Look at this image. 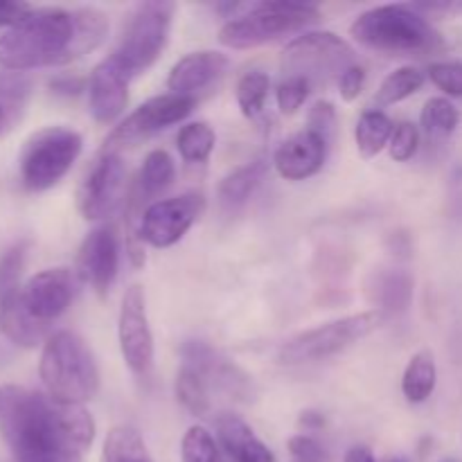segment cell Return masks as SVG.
<instances>
[{"mask_svg": "<svg viewBox=\"0 0 462 462\" xmlns=\"http://www.w3.org/2000/svg\"><path fill=\"white\" fill-rule=\"evenodd\" d=\"M39 374L48 397L59 404L81 406L97 395L99 370L93 352L84 338L66 329L45 341Z\"/></svg>", "mask_w": 462, "mask_h": 462, "instance_id": "cell-4", "label": "cell"}, {"mask_svg": "<svg viewBox=\"0 0 462 462\" xmlns=\"http://www.w3.org/2000/svg\"><path fill=\"white\" fill-rule=\"evenodd\" d=\"M393 126L391 117L382 111H365L364 116L359 117L356 122V131H355V138H356V149H359L361 158L370 161L374 158L377 153H382V149L391 143L393 138Z\"/></svg>", "mask_w": 462, "mask_h": 462, "instance_id": "cell-25", "label": "cell"}, {"mask_svg": "<svg viewBox=\"0 0 462 462\" xmlns=\"http://www.w3.org/2000/svg\"><path fill=\"white\" fill-rule=\"evenodd\" d=\"M180 458L183 462H226L215 438L203 427L188 429L180 442Z\"/></svg>", "mask_w": 462, "mask_h": 462, "instance_id": "cell-33", "label": "cell"}, {"mask_svg": "<svg viewBox=\"0 0 462 462\" xmlns=\"http://www.w3.org/2000/svg\"><path fill=\"white\" fill-rule=\"evenodd\" d=\"M171 180H174V161L162 149H153L144 158L135 189H138L144 201V199L158 197L161 192H165L171 185Z\"/></svg>", "mask_w": 462, "mask_h": 462, "instance_id": "cell-27", "label": "cell"}, {"mask_svg": "<svg viewBox=\"0 0 462 462\" xmlns=\"http://www.w3.org/2000/svg\"><path fill=\"white\" fill-rule=\"evenodd\" d=\"M310 90L311 84L307 79H302V77H287V79L278 86V95H275V97H278L280 113L293 116V113L305 104Z\"/></svg>", "mask_w": 462, "mask_h": 462, "instance_id": "cell-35", "label": "cell"}, {"mask_svg": "<svg viewBox=\"0 0 462 462\" xmlns=\"http://www.w3.org/2000/svg\"><path fill=\"white\" fill-rule=\"evenodd\" d=\"M203 208H206V201L201 194H183V197L152 203L144 208L140 217L143 242L156 248L174 246L201 217Z\"/></svg>", "mask_w": 462, "mask_h": 462, "instance_id": "cell-12", "label": "cell"}, {"mask_svg": "<svg viewBox=\"0 0 462 462\" xmlns=\"http://www.w3.org/2000/svg\"><path fill=\"white\" fill-rule=\"evenodd\" d=\"M271 79L266 72L251 70L237 81V104L244 117H257L264 108Z\"/></svg>", "mask_w": 462, "mask_h": 462, "instance_id": "cell-31", "label": "cell"}, {"mask_svg": "<svg viewBox=\"0 0 462 462\" xmlns=\"http://www.w3.org/2000/svg\"><path fill=\"white\" fill-rule=\"evenodd\" d=\"M176 147L183 161L206 162L215 149V131L206 122H192L185 125L176 135Z\"/></svg>", "mask_w": 462, "mask_h": 462, "instance_id": "cell-30", "label": "cell"}, {"mask_svg": "<svg viewBox=\"0 0 462 462\" xmlns=\"http://www.w3.org/2000/svg\"><path fill=\"white\" fill-rule=\"evenodd\" d=\"M0 436L18 462L77 460L95 440L84 406L59 404L23 386L0 388Z\"/></svg>", "mask_w": 462, "mask_h": 462, "instance_id": "cell-1", "label": "cell"}, {"mask_svg": "<svg viewBox=\"0 0 462 462\" xmlns=\"http://www.w3.org/2000/svg\"><path fill=\"white\" fill-rule=\"evenodd\" d=\"M174 3H143L131 12L122 30L120 43L111 54L131 77L149 70L170 41Z\"/></svg>", "mask_w": 462, "mask_h": 462, "instance_id": "cell-7", "label": "cell"}, {"mask_svg": "<svg viewBox=\"0 0 462 462\" xmlns=\"http://www.w3.org/2000/svg\"><path fill=\"white\" fill-rule=\"evenodd\" d=\"M25 244H16L0 257V302L9 300L16 293H21V275L25 269Z\"/></svg>", "mask_w": 462, "mask_h": 462, "instance_id": "cell-34", "label": "cell"}, {"mask_svg": "<svg viewBox=\"0 0 462 462\" xmlns=\"http://www.w3.org/2000/svg\"><path fill=\"white\" fill-rule=\"evenodd\" d=\"M59 462H77V460H59Z\"/></svg>", "mask_w": 462, "mask_h": 462, "instance_id": "cell-47", "label": "cell"}, {"mask_svg": "<svg viewBox=\"0 0 462 462\" xmlns=\"http://www.w3.org/2000/svg\"><path fill=\"white\" fill-rule=\"evenodd\" d=\"M424 134L431 140H447L460 125V113L447 97H431L420 116Z\"/></svg>", "mask_w": 462, "mask_h": 462, "instance_id": "cell-28", "label": "cell"}, {"mask_svg": "<svg viewBox=\"0 0 462 462\" xmlns=\"http://www.w3.org/2000/svg\"><path fill=\"white\" fill-rule=\"evenodd\" d=\"M438 368L436 359L429 350H420L418 355L411 356L409 365L402 377V393L411 404H422L436 391Z\"/></svg>", "mask_w": 462, "mask_h": 462, "instance_id": "cell-24", "label": "cell"}, {"mask_svg": "<svg viewBox=\"0 0 462 462\" xmlns=\"http://www.w3.org/2000/svg\"><path fill=\"white\" fill-rule=\"evenodd\" d=\"M228 57L221 52H215V50H201V52L185 54L170 70L167 88L174 95L194 97V93L215 84L228 70Z\"/></svg>", "mask_w": 462, "mask_h": 462, "instance_id": "cell-19", "label": "cell"}, {"mask_svg": "<svg viewBox=\"0 0 462 462\" xmlns=\"http://www.w3.org/2000/svg\"><path fill=\"white\" fill-rule=\"evenodd\" d=\"M391 462H406V460H391Z\"/></svg>", "mask_w": 462, "mask_h": 462, "instance_id": "cell-49", "label": "cell"}, {"mask_svg": "<svg viewBox=\"0 0 462 462\" xmlns=\"http://www.w3.org/2000/svg\"><path fill=\"white\" fill-rule=\"evenodd\" d=\"M176 397L183 404V409L192 415H206L210 411V397H208V386L192 368L183 365L176 377Z\"/></svg>", "mask_w": 462, "mask_h": 462, "instance_id": "cell-32", "label": "cell"}, {"mask_svg": "<svg viewBox=\"0 0 462 462\" xmlns=\"http://www.w3.org/2000/svg\"><path fill=\"white\" fill-rule=\"evenodd\" d=\"M34 7L25 3H0V27H14Z\"/></svg>", "mask_w": 462, "mask_h": 462, "instance_id": "cell-41", "label": "cell"}, {"mask_svg": "<svg viewBox=\"0 0 462 462\" xmlns=\"http://www.w3.org/2000/svg\"><path fill=\"white\" fill-rule=\"evenodd\" d=\"M365 293L370 302L379 307V314L400 316L413 300V278L406 271H374L365 282Z\"/></svg>", "mask_w": 462, "mask_h": 462, "instance_id": "cell-21", "label": "cell"}, {"mask_svg": "<svg viewBox=\"0 0 462 462\" xmlns=\"http://www.w3.org/2000/svg\"><path fill=\"white\" fill-rule=\"evenodd\" d=\"M382 323L379 311H365V314L346 316L341 320H332L320 328L307 329L298 337L289 338L280 347V361L287 365L314 364V361H325L338 352L347 350L350 346L359 343L361 338L368 337Z\"/></svg>", "mask_w": 462, "mask_h": 462, "instance_id": "cell-8", "label": "cell"}, {"mask_svg": "<svg viewBox=\"0 0 462 462\" xmlns=\"http://www.w3.org/2000/svg\"><path fill=\"white\" fill-rule=\"evenodd\" d=\"M117 266H120V242L111 226H102L88 233L77 255V273L81 282L90 284L99 296L116 282Z\"/></svg>", "mask_w": 462, "mask_h": 462, "instance_id": "cell-16", "label": "cell"}, {"mask_svg": "<svg viewBox=\"0 0 462 462\" xmlns=\"http://www.w3.org/2000/svg\"><path fill=\"white\" fill-rule=\"evenodd\" d=\"M429 77L433 84L447 93L449 97H462V63L458 61H442L431 63Z\"/></svg>", "mask_w": 462, "mask_h": 462, "instance_id": "cell-37", "label": "cell"}, {"mask_svg": "<svg viewBox=\"0 0 462 462\" xmlns=\"http://www.w3.org/2000/svg\"><path fill=\"white\" fill-rule=\"evenodd\" d=\"M328 147L329 143L323 135L305 129L280 144L273 156V165L282 179L305 180L310 176L319 174L320 167L325 165Z\"/></svg>", "mask_w": 462, "mask_h": 462, "instance_id": "cell-18", "label": "cell"}, {"mask_svg": "<svg viewBox=\"0 0 462 462\" xmlns=\"http://www.w3.org/2000/svg\"><path fill=\"white\" fill-rule=\"evenodd\" d=\"M454 9H460V12H462V3L460 5H454Z\"/></svg>", "mask_w": 462, "mask_h": 462, "instance_id": "cell-46", "label": "cell"}, {"mask_svg": "<svg viewBox=\"0 0 462 462\" xmlns=\"http://www.w3.org/2000/svg\"><path fill=\"white\" fill-rule=\"evenodd\" d=\"M300 427L310 429V431H319V429L325 427V418L320 413H316V411H305L300 415Z\"/></svg>", "mask_w": 462, "mask_h": 462, "instance_id": "cell-43", "label": "cell"}, {"mask_svg": "<svg viewBox=\"0 0 462 462\" xmlns=\"http://www.w3.org/2000/svg\"><path fill=\"white\" fill-rule=\"evenodd\" d=\"M102 462H153L149 456L147 445H144V438L140 436L138 429L120 427L111 429L104 442L102 451Z\"/></svg>", "mask_w": 462, "mask_h": 462, "instance_id": "cell-26", "label": "cell"}, {"mask_svg": "<svg viewBox=\"0 0 462 462\" xmlns=\"http://www.w3.org/2000/svg\"><path fill=\"white\" fill-rule=\"evenodd\" d=\"M289 451H291V456L298 462H323L325 458L323 447L314 438L305 436V433L302 436H293L289 440Z\"/></svg>", "mask_w": 462, "mask_h": 462, "instance_id": "cell-39", "label": "cell"}, {"mask_svg": "<svg viewBox=\"0 0 462 462\" xmlns=\"http://www.w3.org/2000/svg\"><path fill=\"white\" fill-rule=\"evenodd\" d=\"M365 84V70L361 66H350L341 77H338V88H341V97L346 102H355L361 95Z\"/></svg>", "mask_w": 462, "mask_h": 462, "instance_id": "cell-40", "label": "cell"}, {"mask_svg": "<svg viewBox=\"0 0 462 462\" xmlns=\"http://www.w3.org/2000/svg\"><path fill=\"white\" fill-rule=\"evenodd\" d=\"M266 171H269V162L264 158H257V161L246 162L244 167H237L235 171H230L219 185V199L226 208H239L251 199V194L264 180Z\"/></svg>", "mask_w": 462, "mask_h": 462, "instance_id": "cell-23", "label": "cell"}, {"mask_svg": "<svg viewBox=\"0 0 462 462\" xmlns=\"http://www.w3.org/2000/svg\"><path fill=\"white\" fill-rule=\"evenodd\" d=\"M194 106H197V97L174 93L156 95V97L147 99L140 108H135L120 126L113 129V134L104 143V152L117 153V149L134 147L156 131L167 129V126L188 117Z\"/></svg>", "mask_w": 462, "mask_h": 462, "instance_id": "cell-10", "label": "cell"}, {"mask_svg": "<svg viewBox=\"0 0 462 462\" xmlns=\"http://www.w3.org/2000/svg\"><path fill=\"white\" fill-rule=\"evenodd\" d=\"M84 140L68 126H45L27 138L18 161L21 180L30 192H45L70 171Z\"/></svg>", "mask_w": 462, "mask_h": 462, "instance_id": "cell-6", "label": "cell"}, {"mask_svg": "<svg viewBox=\"0 0 462 462\" xmlns=\"http://www.w3.org/2000/svg\"><path fill=\"white\" fill-rule=\"evenodd\" d=\"M108 18L99 9H32L18 25L0 36L5 70L66 66L102 45Z\"/></svg>", "mask_w": 462, "mask_h": 462, "instance_id": "cell-2", "label": "cell"}, {"mask_svg": "<svg viewBox=\"0 0 462 462\" xmlns=\"http://www.w3.org/2000/svg\"><path fill=\"white\" fill-rule=\"evenodd\" d=\"M355 41L383 54H427L442 48V39L413 5H382L361 14L350 27Z\"/></svg>", "mask_w": 462, "mask_h": 462, "instance_id": "cell-3", "label": "cell"}, {"mask_svg": "<svg viewBox=\"0 0 462 462\" xmlns=\"http://www.w3.org/2000/svg\"><path fill=\"white\" fill-rule=\"evenodd\" d=\"M185 365L192 368L199 377L206 382V386H215L224 391L226 395L235 397V400H251L253 397V382L239 365L226 359L217 350H212L208 343L203 341H188L180 347Z\"/></svg>", "mask_w": 462, "mask_h": 462, "instance_id": "cell-15", "label": "cell"}, {"mask_svg": "<svg viewBox=\"0 0 462 462\" xmlns=\"http://www.w3.org/2000/svg\"><path fill=\"white\" fill-rule=\"evenodd\" d=\"M282 66L289 77H302L310 84H328L355 66V52L332 32H307L287 45Z\"/></svg>", "mask_w": 462, "mask_h": 462, "instance_id": "cell-9", "label": "cell"}, {"mask_svg": "<svg viewBox=\"0 0 462 462\" xmlns=\"http://www.w3.org/2000/svg\"><path fill=\"white\" fill-rule=\"evenodd\" d=\"M319 7L310 3H260L251 5L246 14L233 16L219 32V41L226 48L248 50L264 45L280 36L293 34L319 21Z\"/></svg>", "mask_w": 462, "mask_h": 462, "instance_id": "cell-5", "label": "cell"}, {"mask_svg": "<svg viewBox=\"0 0 462 462\" xmlns=\"http://www.w3.org/2000/svg\"><path fill=\"white\" fill-rule=\"evenodd\" d=\"M75 293L77 278L70 269H48L23 284L21 300L32 319L50 325L70 307Z\"/></svg>", "mask_w": 462, "mask_h": 462, "instance_id": "cell-14", "label": "cell"}, {"mask_svg": "<svg viewBox=\"0 0 462 462\" xmlns=\"http://www.w3.org/2000/svg\"><path fill=\"white\" fill-rule=\"evenodd\" d=\"M217 436H219V442L226 449V454L235 462H278L273 451L237 415H221L217 420Z\"/></svg>", "mask_w": 462, "mask_h": 462, "instance_id": "cell-20", "label": "cell"}, {"mask_svg": "<svg viewBox=\"0 0 462 462\" xmlns=\"http://www.w3.org/2000/svg\"><path fill=\"white\" fill-rule=\"evenodd\" d=\"M5 126H7V111H5V106L0 104V134L5 131Z\"/></svg>", "mask_w": 462, "mask_h": 462, "instance_id": "cell-45", "label": "cell"}, {"mask_svg": "<svg viewBox=\"0 0 462 462\" xmlns=\"http://www.w3.org/2000/svg\"><path fill=\"white\" fill-rule=\"evenodd\" d=\"M134 77L113 57L93 68L88 79L90 113L99 125H111L125 113L129 102V81Z\"/></svg>", "mask_w": 462, "mask_h": 462, "instance_id": "cell-17", "label": "cell"}, {"mask_svg": "<svg viewBox=\"0 0 462 462\" xmlns=\"http://www.w3.org/2000/svg\"><path fill=\"white\" fill-rule=\"evenodd\" d=\"M125 162L120 153L104 152L93 167L88 170L86 179L81 180L77 192V208L81 217L88 221L104 219L116 210L125 192Z\"/></svg>", "mask_w": 462, "mask_h": 462, "instance_id": "cell-13", "label": "cell"}, {"mask_svg": "<svg viewBox=\"0 0 462 462\" xmlns=\"http://www.w3.org/2000/svg\"><path fill=\"white\" fill-rule=\"evenodd\" d=\"M50 86H52L54 93L79 95L81 90H84V79H79V77H59V79H54Z\"/></svg>", "mask_w": 462, "mask_h": 462, "instance_id": "cell-42", "label": "cell"}, {"mask_svg": "<svg viewBox=\"0 0 462 462\" xmlns=\"http://www.w3.org/2000/svg\"><path fill=\"white\" fill-rule=\"evenodd\" d=\"M50 325L39 323L23 307L21 293L0 302V332L18 347H36L48 337Z\"/></svg>", "mask_w": 462, "mask_h": 462, "instance_id": "cell-22", "label": "cell"}, {"mask_svg": "<svg viewBox=\"0 0 462 462\" xmlns=\"http://www.w3.org/2000/svg\"><path fill=\"white\" fill-rule=\"evenodd\" d=\"M442 462H458V460H442Z\"/></svg>", "mask_w": 462, "mask_h": 462, "instance_id": "cell-48", "label": "cell"}, {"mask_svg": "<svg viewBox=\"0 0 462 462\" xmlns=\"http://www.w3.org/2000/svg\"><path fill=\"white\" fill-rule=\"evenodd\" d=\"M307 122H310L307 129L323 135V138L329 143V135H332L334 125H337V108H334L329 102H316L314 106H311Z\"/></svg>", "mask_w": 462, "mask_h": 462, "instance_id": "cell-38", "label": "cell"}, {"mask_svg": "<svg viewBox=\"0 0 462 462\" xmlns=\"http://www.w3.org/2000/svg\"><path fill=\"white\" fill-rule=\"evenodd\" d=\"M420 147V131L411 122H400L393 131L391 138V156L393 161L406 162L418 153Z\"/></svg>", "mask_w": 462, "mask_h": 462, "instance_id": "cell-36", "label": "cell"}, {"mask_svg": "<svg viewBox=\"0 0 462 462\" xmlns=\"http://www.w3.org/2000/svg\"><path fill=\"white\" fill-rule=\"evenodd\" d=\"M422 86H424V72H420L418 68L413 66L397 68L395 72H391V75L382 81L377 95H374V104H377V106H393V104L402 102V99L418 93Z\"/></svg>", "mask_w": 462, "mask_h": 462, "instance_id": "cell-29", "label": "cell"}, {"mask_svg": "<svg viewBox=\"0 0 462 462\" xmlns=\"http://www.w3.org/2000/svg\"><path fill=\"white\" fill-rule=\"evenodd\" d=\"M346 462H374V456L368 447H352L346 454Z\"/></svg>", "mask_w": 462, "mask_h": 462, "instance_id": "cell-44", "label": "cell"}, {"mask_svg": "<svg viewBox=\"0 0 462 462\" xmlns=\"http://www.w3.org/2000/svg\"><path fill=\"white\" fill-rule=\"evenodd\" d=\"M120 350L126 365L138 377H147L153 365V337L149 328L147 296L140 284H131L125 291L117 323Z\"/></svg>", "mask_w": 462, "mask_h": 462, "instance_id": "cell-11", "label": "cell"}]
</instances>
